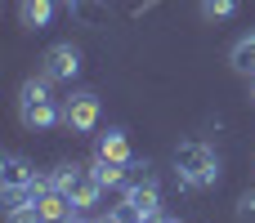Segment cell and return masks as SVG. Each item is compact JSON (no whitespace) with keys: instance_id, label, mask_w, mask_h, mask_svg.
I'll list each match as a JSON object with an SVG mask.
<instances>
[{"instance_id":"obj_1","label":"cell","mask_w":255,"mask_h":223,"mask_svg":"<svg viewBox=\"0 0 255 223\" xmlns=\"http://www.w3.org/2000/svg\"><path fill=\"white\" fill-rule=\"evenodd\" d=\"M18 121L27 130H36V134L63 125V103L54 98V80L49 76H27L18 85Z\"/></svg>"},{"instance_id":"obj_2","label":"cell","mask_w":255,"mask_h":223,"mask_svg":"<svg viewBox=\"0 0 255 223\" xmlns=\"http://www.w3.org/2000/svg\"><path fill=\"white\" fill-rule=\"evenodd\" d=\"M175 170L202 192V188H215L220 179H224V161H220V152L211 148V143H202V139H184L179 148H175Z\"/></svg>"},{"instance_id":"obj_3","label":"cell","mask_w":255,"mask_h":223,"mask_svg":"<svg viewBox=\"0 0 255 223\" xmlns=\"http://www.w3.org/2000/svg\"><path fill=\"white\" fill-rule=\"evenodd\" d=\"M99 116H103L99 94L76 89V94L63 98V130H72V134H94V130H99Z\"/></svg>"},{"instance_id":"obj_4","label":"cell","mask_w":255,"mask_h":223,"mask_svg":"<svg viewBox=\"0 0 255 223\" xmlns=\"http://www.w3.org/2000/svg\"><path fill=\"white\" fill-rule=\"evenodd\" d=\"M81 49L72 45V40H58V45H49L45 49V58H40V76H49L54 85H72L76 76H81Z\"/></svg>"},{"instance_id":"obj_5","label":"cell","mask_w":255,"mask_h":223,"mask_svg":"<svg viewBox=\"0 0 255 223\" xmlns=\"http://www.w3.org/2000/svg\"><path fill=\"white\" fill-rule=\"evenodd\" d=\"M121 197H126L134 210H143V215H148V223L157 219V215H166V210H161V183H157L152 174H143V179H130V183L121 188Z\"/></svg>"},{"instance_id":"obj_6","label":"cell","mask_w":255,"mask_h":223,"mask_svg":"<svg viewBox=\"0 0 255 223\" xmlns=\"http://www.w3.org/2000/svg\"><path fill=\"white\" fill-rule=\"evenodd\" d=\"M40 174H36V165L27 161V156H18V152H9L4 161H0V192H22V188H31Z\"/></svg>"},{"instance_id":"obj_7","label":"cell","mask_w":255,"mask_h":223,"mask_svg":"<svg viewBox=\"0 0 255 223\" xmlns=\"http://www.w3.org/2000/svg\"><path fill=\"white\" fill-rule=\"evenodd\" d=\"M103 192H108V188L94 179V170H90V165H85V170L76 174V183L67 188V197H72V206H76L81 215H90V210L99 206V197H103Z\"/></svg>"},{"instance_id":"obj_8","label":"cell","mask_w":255,"mask_h":223,"mask_svg":"<svg viewBox=\"0 0 255 223\" xmlns=\"http://www.w3.org/2000/svg\"><path fill=\"white\" fill-rule=\"evenodd\" d=\"M94 156H108V161H130L134 152H130V134L121 130V125H112V130H103V134H94Z\"/></svg>"},{"instance_id":"obj_9","label":"cell","mask_w":255,"mask_h":223,"mask_svg":"<svg viewBox=\"0 0 255 223\" xmlns=\"http://www.w3.org/2000/svg\"><path fill=\"white\" fill-rule=\"evenodd\" d=\"M58 18V0H18V22L27 31H45Z\"/></svg>"},{"instance_id":"obj_10","label":"cell","mask_w":255,"mask_h":223,"mask_svg":"<svg viewBox=\"0 0 255 223\" xmlns=\"http://www.w3.org/2000/svg\"><path fill=\"white\" fill-rule=\"evenodd\" d=\"M90 170H94V179H99L103 188H126V183H130V170H126L121 161H108V156H94V161H90Z\"/></svg>"},{"instance_id":"obj_11","label":"cell","mask_w":255,"mask_h":223,"mask_svg":"<svg viewBox=\"0 0 255 223\" xmlns=\"http://www.w3.org/2000/svg\"><path fill=\"white\" fill-rule=\"evenodd\" d=\"M229 67L238 76H255V31H247L233 49H229Z\"/></svg>"},{"instance_id":"obj_12","label":"cell","mask_w":255,"mask_h":223,"mask_svg":"<svg viewBox=\"0 0 255 223\" xmlns=\"http://www.w3.org/2000/svg\"><path fill=\"white\" fill-rule=\"evenodd\" d=\"M67 9H72V18H81L85 27H103V22H108V4H103V0H72Z\"/></svg>"},{"instance_id":"obj_13","label":"cell","mask_w":255,"mask_h":223,"mask_svg":"<svg viewBox=\"0 0 255 223\" xmlns=\"http://www.w3.org/2000/svg\"><path fill=\"white\" fill-rule=\"evenodd\" d=\"M238 4H242V0H202V18H206V22H224V18L238 13Z\"/></svg>"},{"instance_id":"obj_14","label":"cell","mask_w":255,"mask_h":223,"mask_svg":"<svg viewBox=\"0 0 255 223\" xmlns=\"http://www.w3.org/2000/svg\"><path fill=\"white\" fill-rule=\"evenodd\" d=\"M81 170H85V165H76V161H63V165H54V170H49L45 179H49L54 188H63V192H67V188L76 183V174H81Z\"/></svg>"},{"instance_id":"obj_15","label":"cell","mask_w":255,"mask_h":223,"mask_svg":"<svg viewBox=\"0 0 255 223\" xmlns=\"http://www.w3.org/2000/svg\"><path fill=\"white\" fill-rule=\"evenodd\" d=\"M233 215H238L242 223H255V188H251V192H242V197H238V206H233Z\"/></svg>"},{"instance_id":"obj_16","label":"cell","mask_w":255,"mask_h":223,"mask_svg":"<svg viewBox=\"0 0 255 223\" xmlns=\"http://www.w3.org/2000/svg\"><path fill=\"white\" fill-rule=\"evenodd\" d=\"M90 223H121V219H117V215L108 210V215H94V219H90Z\"/></svg>"},{"instance_id":"obj_17","label":"cell","mask_w":255,"mask_h":223,"mask_svg":"<svg viewBox=\"0 0 255 223\" xmlns=\"http://www.w3.org/2000/svg\"><path fill=\"white\" fill-rule=\"evenodd\" d=\"M152 223H184V219H175V215H157Z\"/></svg>"},{"instance_id":"obj_18","label":"cell","mask_w":255,"mask_h":223,"mask_svg":"<svg viewBox=\"0 0 255 223\" xmlns=\"http://www.w3.org/2000/svg\"><path fill=\"white\" fill-rule=\"evenodd\" d=\"M251 94H255V76H251Z\"/></svg>"},{"instance_id":"obj_19","label":"cell","mask_w":255,"mask_h":223,"mask_svg":"<svg viewBox=\"0 0 255 223\" xmlns=\"http://www.w3.org/2000/svg\"><path fill=\"white\" fill-rule=\"evenodd\" d=\"M67 4H72V0H67Z\"/></svg>"}]
</instances>
